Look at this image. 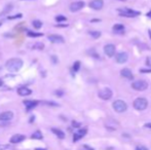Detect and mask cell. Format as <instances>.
<instances>
[{"instance_id": "obj_1", "label": "cell", "mask_w": 151, "mask_h": 150, "mask_svg": "<svg viewBox=\"0 0 151 150\" xmlns=\"http://www.w3.org/2000/svg\"><path fill=\"white\" fill-rule=\"evenodd\" d=\"M24 63L21 59L19 58H13V59H9L6 64H5V67L8 71L10 72H18L22 67H23Z\"/></svg>"}, {"instance_id": "obj_2", "label": "cell", "mask_w": 151, "mask_h": 150, "mask_svg": "<svg viewBox=\"0 0 151 150\" xmlns=\"http://www.w3.org/2000/svg\"><path fill=\"white\" fill-rule=\"evenodd\" d=\"M147 106H148V101L145 98H138L134 101V107L137 110H140V111L145 110Z\"/></svg>"}, {"instance_id": "obj_3", "label": "cell", "mask_w": 151, "mask_h": 150, "mask_svg": "<svg viewBox=\"0 0 151 150\" xmlns=\"http://www.w3.org/2000/svg\"><path fill=\"white\" fill-rule=\"evenodd\" d=\"M112 106H113V109L118 113H122L128 109L127 103H125L124 101H122V100H116V101H114Z\"/></svg>"}, {"instance_id": "obj_4", "label": "cell", "mask_w": 151, "mask_h": 150, "mask_svg": "<svg viewBox=\"0 0 151 150\" xmlns=\"http://www.w3.org/2000/svg\"><path fill=\"white\" fill-rule=\"evenodd\" d=\"M117 11L119 12L120 16L127 17V18H134V17H137L141 13L140 11H136V10H133L130 8H118Z\"/></svg>"}, {"instance_id": "obj_5", "label": "cell", "mask_w": 151, "mask_h": 150, "mask_svg": "<svg viewBox=\"0 0 151 150\" xmlns=\"http://www.w3.org/2000/svg\"><path fill=\"white\" fill-rule=\"evenodd\" d=\"M132 87L136 91H139V92H143L145 89H147L148 87V83L147 81L145 80H137V81H134L132 83Z\"/></svg>"}, {"instance_id": "obj_6", "label": "cell", "mask_w": 151, "mask_h": 150, "mask_svg": "<svg viewBox=\"0 0 151 150\" xmlns=\"http://www.w3.org/2000/svg\"><path fill=\"white\" fill-rule=\"evenodd\" d=\"M99 98L100 99H102V100H110L113 96V93L110 88L106 87V88H103V89H101L99 92Z\"/></svg>"}, {"instance_id": "obj_7", "label": "cell", "mask_w": 151, "mask_h": 150, "mask_svg": "<svg viewBox=\"0 0 151 150\" xmlns=\"http://www.w3.org/2000/svg\"><path fill=\"white\" fill-rule=\"evenodd\" d=\"M104 52H105V54H106L108 57H110V58L114 57L115 52H116L115 45H113V44H107V45H105V47H104Z\"/></svg>"}, {"instance_id": "obj_8", "label": "cell", "mask_w": 151, "mask_h": 150, "mask_svg": "<svg viewBox=\"0 0 151 150\" xmlns=\"http://www.w3.org/2000/svg\"><path fill=\"white\" fill-rule=\"evenodd\" d=\"M104 6V1L103 0H93L89 3V7L96 10H100L102 9V7Z\"/></svg>"}, {"instance_id": "obj_9", "label": "cell", "mask_w": 151, "mask_h": 150, "mask_svg": "<svg viewBox=\"0 0 151 150\" xmlns=\"http://www.w3.org/2000/svg\"><path fill=\"white\" fill-rule=\"evenodd\" d=\"M83 6H84V2H82V1H76V2H73V3L70 4V10L72 12H75V11H78L81 8H83Z\"/></svg>"}, {"instance_id": "obj_10", "label": "cell", "mask_w": 151, "mask_h": 150, "mask_svg": "<svg viewBox=\"0 0 151 150\" xmlns=\"http://www.w3.org/2000/svg\"><path fill=\"white\" fill-rule=\"evenodd\" d=\"M115 59H116V62H117V63L123 64V63H125V62L128 61V59H129V55H128L127 53H124V52H122V53H118V54L116 55Z\"/></svg>"}, {"instance_id": "obj_11", "label": "cell", "mask_w": 151, "mask_h": 150, "mask_svg": "<svg viewBox=\"0 0 151 150\" xmlns=\"http://www.w3.org/2000/svg\"><path fill=\"white\" fill-rule=\"evenodd\" d=\"M47 38H48V40H49L50 42H54V43H63V42L65 41L63 36H61V35H56V34L48 35Z\"/></svg>"}, {"instance_id": "obj_12", "label": "cell", "mask_w": 151, "mask_h": 150, "mask_svg": "<svg viewBox=\"0 0 151 150\" xmlns=\"http://www.w3.org/2000/svg\"><path fill=\"white\" fill-rule=\"evenodd\" d=\"M24 103V105L26 106V108H27V110L28 111H30L31 109H33V108H35L37 105H38V101H34V100H25V101L23 102Z\"/></svg>"}, {"instance_id": "obj_13", "label": "cell", "mask_w": 151, "mask_h": 150, "mask_svg": "<svg viewBox=\"0 0 151 150\" xmlns=\"http://www.w3.org/2000/svg\"><path fill=\"white\" fill-rule=\"evenodd\" d=\"M86 133H87V130H86V129H81V130H79L77 133L74 134V136H73V141H74V142H77V141L80 140L82 137H84V136L86 135Z\"/></svg>"}, {"instance_id": "obj_14", "label": "cell", "mask_w": 151, "mask_h": 150, "mask_svg": "<svg viewBox=\"0 0 151 150\" xmlns=\"http://www.w3.org/2000/svg\"><path fill=\"white\" fill-rule=\"evenodd\" d=\"M12 117H13V113L11 111H5L0 114V121H8L12 119Z\"/></svg>"}, {"instance_id": "obj_15", "label": "cell", "mask_w": 151, "mask_h": 150, "mask_svg": "<svg viewBox=\"0 0 151 150\" xmlns=\"http://www.w3.org/2000/svg\"><path fill=\"white\" fill-rule=\"evenodd\" d=\"M120 74H121V76H122V77L127 78V79H130V80H132V79L134 78V75H133L132 71H131L129 68H124V69H122V70L120 71Z\"/></svg>"}, {"instance_id": "obj_16", "label": "cell", "mask_w": 151, "mask_h": 150, "mask_svg": "<svg viewBox=\"0 0 151 150\" xmlns=\"http://www.w3.org/2000/svg\"><path fill=\"white\" fill-rule=\"evenodd\" d=\"M25 139H26V137H25L24 135L17 134V135H13V136L10 138V143H12V144H18V143L23 142Z\"/></svg>"}, {"instance_id": "obj_17", "label": "cell", "mask_w": 151, "mask_h": 150, "mask_svg": "<svg viewBox=\"0 0 151 150\" xmlns=\"http://www.w3.org/2000/svg\"><path fill=\"white\" fill-rule=\"evenodd\" d=\"M18 94L20 96H22V97H26V96L31 95L32 94V91L30 88H28V87H21V88L18 89Z\"/></svg>"}, {"instance_id": "obj_18", "label": "cell", "mask_w": 151, "mask_h": 150, "mask_svg": "<svg viewBox=\"0 0 151 150\" xmlns=\"http://www.w3.org/2000/svg\"><path fill=\"white\" fill-rule=\"evenodd\" d=\"M52 132H53L58 138H60V139H64V138H65V134H64V132L61 131V130H59V129H55V128H53V129H52Z\"/></svg>"}, {"instance_id": "obj_19", "label": "cell", "mask_w": 151, "mask_h": 150, "mask_svg": "<svg viewBox=\"0 0 151 150\" xmlns=\"http://www.w3.org/2000/svg\"><path fill=\"white\" fill-rule=\"evenodd\" d=\"M113 30L115 31V32H117V33H122L123 32V30H124V27H123V25H121V24H116V25H114L113 26Z\"/></svg>"}, {"instance_id": "obj_20", "label": "cell", "mask_w": 151, "mask_h": 150, "mask_svg": "<svg viewBox=\"0 0 151 150\" xmlns=\"http://www.w3.org/2000/svg\"><path fill=\"white\" fill-rule=\"evenodd\" d=\"M31 138H32V139H35V140H41L43 137H42V134H41L40 131H36V132H34V133L32 134Z\"/></svg>"}, {"instance_id": "obj_21", "label": "cell", "mask_w": 151, "mask_h": 150, "mask_svg": "<svg viewBox=\"0 0 151 150\" xmlns=\"http://www.w3.org/2000/svg\"><path fill=\"white\" fill-rule=\"evenodd\" d=\"M32 25H33V27H34L35 29H40V28L42 27V23H41L39 20L33 21V22H32Z\"/></svg>"}, {"instance_id": "obj_22", "label": "cell", "mask_w": 151, "mask_h": 150, "mask_svg": "<svg viewBox=\"0 0 151 150\" xmlns=\"http://www.w3.org/2000/svg\"><path fill=\"white\" fill-rule=\"evenodd\" d=\"M88 34H89L93 38H95V39H97V38H99V37L101 36V32H99V31H89Z\"/></svg>"}, {"instance_id": "obj_23", "label": "cell", "mask_w": 151, "mask_h": 150, "mask_svg": "<svg viewBox=\"0 0 151 150\" xmlns=\"http://www.w3.org/2000/svg\"><path fill=\"white\" fill-rule=\"evenodd\" d=\"M27 35L30 37H40L43 34L42 33H36V32H32V31H27Z\"/></svg>"}, {"instance_id": "obj_24", "label": "cell", "mask_w": 151, "mask_h": 150, "mask_svg": "<svg viewBox=\"0 0 151 150\" xmlns=\"http://www.w3.org/2000/svg\"><path fill=\"white\" fill-rule=\"evenodd\" d=\"M79 68H80V62L79 61H76V62L74 63V65H73V70L75 72H77L79 70Z\"/></svg>"}, {"instance_id": "obj_25", "label": "cell", "mask_w": 151, "mask_h": 150, "mask_svg": "<svg viewBox=\"0 0 151 150\" xmlns=\"http://www.w3.org/2000/svg\"><path fill=\"white\" fill-rule=\"evenodd\" d=\"M33 47H34V48H36V49H40V51H41V49H43V48H44V44H43V43H41V42H38V43L34 44V45H33Z\"/></svg>"}, {"instance_id": "obj_26", "label": "cell", "mask_w": 151, "mask_h": 150, "mask_svg": "<svg viewBox=\"0 0 151 150\" xmlns=\"http://www.w3.org/2000/svg\"><path fill=\"white\" fill-rule=\"evenodd\" d=\"M43 104H45V105H48V106H53V107H58L59 106V104H57V103H55V102H49V101H44V102H42Z\"/></svg>"}, {"instance_id": "obj_27", "label": "cell", "mask_w": 151, "mask_h": 150, "mask_svg": "<svg viewBox=\"0 0 151 150\" xmlns=\"http://www.w3.org/2000/svg\"><path fill=\"white\" fill-rule=\"evenodd\" d=\"M11 9H12V5H11V4H9V5H7V6H6V8H5V9L1 12V14H6V13H7L8 11H10Z\"/></svg>"}, {"instance_id": "obj_28", "label": "cell", "mask_w": 151, "mask_h": 150, "mask_svg": "<svg viewBox=\"0 0 151 150\" xmlns=\"http://www.w3.org/2000/svg\"><path fill=\"white\" fill-rule=\"evenodd\" d=\"M56 21H58V22L66 21V17H64V16H62V14H59V16L56 17Z\"/></svg>"}, {"instance_id": "obj_29", "label": "cell", "mask_w": 151, "mask_h": 150, "mask_svg": "<svg viewBox=\"0 0 151 150\" xmlns=\"http://www.w3.org/2000/svg\"><path fill=\"white\" fill-rule=\"evenodd\" d=\"M22 17H23L22 13H19V14H14V16H12V17L8 16L7 19H8V20H14V19H20V18H22Z\"/></svg>"}, {"instance_id": "obj_30", "label": "cell", "mask_w": 151, "mask_h": 150, "mask_svg": "<svg viewBox=\"0 0 151 150\" xmlns=\"http://www.w3.org/2000/svg\"><path fill=\"white\" fill-rule=\"evenodd\" d=\"M88 54H89V55H92L94 58H99L98 54H97V53H95V49H94V48H92L90 51H88Z\"/></svg>"}, {"instance_id": "obj_31", "label": "cell", "mask_w": 151, "mask_h": 150, "mask_svg": "<svg viewBox=\"0 0 151 150\" xmlns=\"http://www.w3.org/2000/svg\"><path fill=\"white\" fill-rule=\"evenodd\" d=\"M8 148H9L8 144H1V145H0V150H6Z\"/></svg>"}, {"instance_id": "obj_32", "label": "cell", "mask_w": 151, "mask_h": 150, "mask_svg": "<svg viewBox=\"0 0 151 150\" xmlns=\"http://www.w3.org/2000/svg\"><path fill=\"white\" fill-rule=\"evenodd\" d=\"M81 126V124H80V122H77V121H72V127L73 128H79Z\"/></svg>"}, {"instance_id": "obj_33", "label": "cell", "mask_w": 151, "mask_h": 150, "mask_svg": "<svg viewBox=\"0 0 151 150\" xmlns=\"http://www.w3.org/2000/svg\"><path fill=\"white\" fill-rule=\"evenodd\" d=\"M136 150H148V148L143 146V145H139V146L136 147Z\"/></svg>"}, {"instance_id": "obj_34", "label": "cell", "mask_w": 151, "mask_h": 150, "mask_svg": "<svg viewBox=\"0 0 151 150\" xmlns=\"http://www.w3.org/2000/svg\"><path fill=\"white\" fill-rule=\"evenodd\" d=\"M146 65L151 68V57H148V58H147V60H146Z\"/></svg>"}, {"instance_id": "obj_35", "label": "cell", "mask_w": 151, "mask_h": 150, "mask_svg": "<svg viewBox=\"0 0 151 150\" xmlns=\"http://www.w3.org/2000/svg\"><path fill=\"white\" fill-rule=\"evenodd\" d=\"M140 72H142V73H150L151 69H141Z\"/></svg>"}, {"instance_id": "obj_36", "label": "cell", "mask_w": 151, "mask_h": 150, "mask_svg": "<svg viewBox=\"0 0 151 150\" xmlns=\"http://www.w3.org/2000/svg\"><path fill=\"white\" fill-rule=\"evenodd\" d=\"M55 94H56L57 96H59V97H62V96L64 95V93H63L62 91H57V92H55Z\"/></svg>"}, {"instance_id": "obj_37", "label": "cell", "mask_w": 151, "mask_h": 150, "mask_svg": "<svg viewBox=\"0 0 151 150\" xmlns=\"http://www.w3.org/2000/svg\"><path fill=\"white\" fill-rule=\"evenodd\" d=\"M83 147H84V148H85V149H87V150H94V149H93V148H90V147H89V146H87V145H84V146H83Z\"/></svg>"}, {"instance_id": "obj_38", "label": "cell", "mask_w": 151, "mask_h": 150, "mask_svg": "<svg viewBox=\"0 0 151 150\" xmlns=\"http://www.w3.org/2000/svg\"><path fill=\"white\" fill-rule=\"evenodd\" d=\"M144 127H145V128H149V129H151V123H146Z\"/></svg>"}, {"instance_id": "obj_39", "label": "cell", "mask_w": 151, "mask_h": 150, "mask_svg": "<svg viewBox=\"0 0 151 150\" xmlns=\"http://www.w3.org/2000/svg\"><path fill=\"white\" fill-rule=\"evenodd\" d=\"M52 58H53V61H54L55 63H57V58H56V56H53Z\"/></svg>"}, {"instance_id": "obj_40", "label": "cell", "mask_w": 151, "mask_h": 150, "mask_svg": "<svg viewBox=\"0 0 151 150\" xmlns=\"http://www.w3.org/2000/svg\"><path fill=\"white\" fill-rule=\"evenodd\" d=\"M57 27H67V25H57Z\"/></svg>"}, {"instance_id": "obj_41", "label": "cell", "mask_w": 151, "mask_h": 150, "mask_svg": "<svg viewBox=\"0 0 151 150\" xmlns=\"http://www.w3.org/2000/svg\"><path fill=\"white\" fill-rule=\"evenodd\" d=\"M147 16H148V17H149V18L151 19V10H150V11H149V12L147 13Z\"/></svg>"}, {"instance_id": "obj_42", "label": "cell", "mask_w": 151, "mask_h": 150, "mask_svg": "<svg viewBox=\"0 0 151 150\" xmlns=\"http://www.w3.org/2000/svg\"><path fill=\"white\" fill-rule=\"evenodd\" d=\"M35 150H46V149H43V148H36Z\"/></svg>"}, {"instance_id": "obj_43", "label": "cell", "mask_w": 151, "mask_h": 150, "mask_svg": "<svg viewBox=\"0 0 151 150\" xmlns=\"http://www.w3.org/2000/svg\"><path fill=\"white\" fill-rule=\"evenodd\" d=\"M148 33H149V36H150V38H151V30H149Z\"/></svg>"}, {"instance_id": "obj_44", "label": "cell", "mask_w": 151, "mask_h": 150, "mask_svg": "<svg viewBox=\"0 0 151 150\" xmlns=\"http://www.w3.org/2000/svg\"><path fill=\"white\" fill-rule=\"evenodd\" d=\"M2 84H3V82H2V80H1V79H0V86H1Z\"/></svg>"}, {"instance_id": "obj_45", "label": "cell", "mask_w": 151, "mask_h": 150, "mask_svg": "<svg viewBox=\"0 0 151 150\" xmlns=\"http://www.w3.org/2000/svg\"><path fill=\"white\" fill-rule=\"evenodd\" d=\"M119 1H127V0H119Z\"/></svg>"}, {"instance_id": "obj_46", "label": "cell", "mask_w": 151, "mask_h": 150, "mask_svg": "<svg viewBox=\"0 0 151 150\" xmlns=\"http://www.w3.org/2000/svg\"><path fill=\"white\" fill-rule=\"evenodd\" d=\"M1 25H2V22H0V26H1Z\"/></svg>"}]
</instances>
